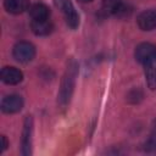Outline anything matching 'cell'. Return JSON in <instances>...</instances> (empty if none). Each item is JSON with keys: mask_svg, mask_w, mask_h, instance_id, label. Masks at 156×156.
<instances>
[{"mask_svg": "<svg viewBox=\"0 0 156 156\" xmlns=\"http://www.w3.org/2000/svg\"><path fill=\"white\" fill-rule=\"evenodd\" d=\"M56 2L65 16L67 26L72 29H76L79 26V15L77 13L73 4L69 0H57Z\"/></svg>", "mask_w": 156, "mask_h": 156, "instance_id": "3957f363", "label": "cell"}, {"mask_svg": "<svg viewBox=\"0 0 156 156\" xmlns=\"http://www.w3.org/2000/svg\"><path fill=\"white\" fill-rule=\"evenodd\" d=\"M154 54H156V46L154 44H151V43H141V44H139L136 46L134 56H135V60L139 63H143L146 58H149Z\"/></svg>", "mask_w": 156, "mask_h": 156, "instance_id": "30bf717a", "label": "cell"}, {"mask_svg": "<svg viewBox=\"0 0 156 156\" xmlns=\"http://www.w3.org/2000/svg\"><path fill=\"white\" fill-rule=\"evenodd\" d=\"M29 15L32 20H48L50 16V10L44 4H34L29 7Z\"/></svg>", "mask_w": 156, "mask_h": 156, "instance_id": "7c38bea8", "label": "cell"}, {"mask_svg": "<svg viewBox=\"0 0 156 156\" xmlns=\"http://www.w3.org/2000/svg\"><path fill=\"white\" fill-rule=\"evenodd\" d=\"M22 79H23V73L16 67L7 66L1 69V80L5 84L15 85V84H18L20 82H22Z\"/></svg>", "mask_w": 156, "mask_h": 156, "instance_id": "ba28073f", "label": "cell"}, {"mask_svg": "<svg viewBox=\"0 0 156 156\" xmlns=\"http://www.w3.org/2000/svg\"><path fill=\"white\" fill-rule=\"evenodd\" d=\"M32 132H33V119L32 116H27L23 123V130L21 138V154L24 156L32 154Z\"/></svg>", "mask_w": 156, "mask_h": 156, "instance_id": "277c9868", "label": "cell"}, {"mask_svg": "<svg viewBox=\"0 0 156 156\" xmlns=\"http://www.w3.org/2000/svg\"><path fill=\"white\" fill-rule=\"evenodd\" d=\"M77 73H78V65L74 60H71L68 62L66 72L62 77L61 87H60V90H58V94H57V102L61 107H65L72 98Z\"/></svg>", "mask_w": 156, "mask_h": 156, "instance_id": "6da1fadb", "label": "cell"}, {"mask_svg": "<svg viewBox=\"0 0 156 156\" xmlns=\"http://www.w3.org/2000/svg\"><path fill=\"white\" fill-rule=\"evenodd\" d=\"M144 149L146 152L149 154H155L156 152V119L152 124V129L150 133V136L147 138V140L145 141Z\"/></svg>", "mask_w": 156, "mask_h": 156, "instance_id": "4fadbf2b", "label": "cell"}, {"mask_svg": "<svg viewBox=\"0 0 156 156\" xmlns=\"http://www.w3.org/2000/svg\"><path fill=\"white\" fill-rule=\"evenodd\" d=\"M79 1H82V2H91L93 0H79Z\"/></svg>", "mask_w": 156, "mask_h": 156, "instance_id": "2e32d148", "label": "cell"}, {"mask_svg": "<svg viewBox=\"0 0 156 156\" xmlns=\"http://www.w3.org/2000/svg\"><path fill=\"white\" fill-rule=\"evenodd\" d=\"M136 23L141 30H152L156 28V10L143 11L138 18Z\"/></svg>", "mask_w": 156, "mask_h": 156, "instance_id": "52a82bcc", "label": "cell"}, {"mask_svg": "<svg viewBox=\"0 0 156 156\" xmlns=\"http://www.w3.org/2000/svg\"><path fill=\"white\" fill-rule=\"evenodd\" d=\"M1 141H2L1 151H4V150H6V147L9 146V143H7V139H6V136H5V135H2V136H1Z\"/></svg>", "mask_w": 156, "mask_h": 156, "instance_id": "9a60e30c", "label": "cell"}, {"mask_svg": "<svg viewBox=\"0 0 156 156\" xmlns=\"http://www.w3.org/2000/svg\"><path fill=\"white\" fill-rule=\"evenodd\" d=\"M122 0H102V9L107 13L116 15L119 7L122 6Z\"/></svg>", "mask_w": 156, "mask_h": 156, "instance_id": "5bb4252c", "label": "cell"}, {"mask_svg": "<svg viewBox=\"0 0 156 156\" xmlns=\"http://www.w3.org/2000/svg\"><path fill=\"white\" fill-rule=\"evenodd\" d=\"M12 55L16 61H18L21 63H27L34 58L35 48L29 41H20L13 46Z\"/></svg>", "mask_w": 156, "mask_h": 156, "instance_id": "7a4b0ae2", "label": "cell"}, {"mask_svg": "<svg viewBox=\"0 0 156 156\" xmlns=\"http://www.w3.org/2000/svg\"><path fill=\"white\" fill-rule=\"evenodd\" d=\"M4 7L7 12L13 15H20L28 10L29 7V0H5Z\"/></svg>", "mask_w": 156, "mask_h": 156, "instance_id": "8fae6325", "label": "cell"}, {"mask_svg": "<svg viewBox=\"0 0 156 156\" xmlns=\"http://www.w3.org/2000/svg\"><path fill=\"white\" fill-rule=\"evenodd\" d=\"M23 107V99L17 94L7 95L1 101V111L4 113H16Z\"/></svg>", "mask_w": 156, "mask_h": 156, "instance_id": "8992f818", "label": "cell"}, {"mask_svg": "<svg viewBox=\"0 0 156 156\" xmlns=\"http://www.w3.org/2000/svg\"><path fill=\"white\" fill-rule=\"evenodd\" d=\"M146 84L151 90H156V54L151 55L143 63Z\"/></svg>", "mask_w": 156, "mask_h": 156, "instance_id": "5b68a950", "label": "cell"}, {"mask_svg": "<svg viewBox=\"0 0 156 156\" xmlns=\"http://www.w3.org/2000/svg\"><path fill=\"white\" fill-rule=\"evenodd\" d=\"M30 28L35 35L44 37V35H49L52 32L54 24L51 23L49 18L48 20H32Z\"/></svg>", "mask_w": 156, "mask_h": 156, "instance_id": "9c48e42d", "label": "cell"}]
</instances>
